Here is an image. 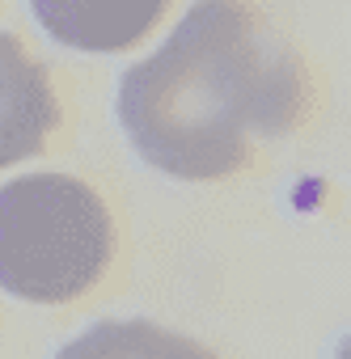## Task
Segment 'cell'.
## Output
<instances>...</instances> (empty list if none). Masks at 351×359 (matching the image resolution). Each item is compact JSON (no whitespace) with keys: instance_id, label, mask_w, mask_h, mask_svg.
<instances>
[{"instance_id":"obj_1","label":"cell","mask_w":351,"mask_h":359,"mask_svg":"<svg viewBox=\"0 0 351 359\" xmlns=\"http://www.w3.org/2000/svg\"><path fill=\"white\" fill-rule=\"evenodd\" d=\"M309 110L300 51L254 0H195L173 34L119 81L131 148L183 182L241 173Z\"/></svg>"},{"instance_id":"obj_2","label":"cell","mask_w":351,"mask_h":359,"mask_svg":"<svg viewBox=\"0 0 351 359\" xmlns=\"http://www.w3.org/2000/svg\"><path fill=\"white\" fill-rule=\"evenodd\" d=\"M114 262V216L72 173L0 187V287L26 304H72Z\"/></svg>"},{"instance_id":"obj_3","label":"cell","mask_w":351,"mask_h":359,"mask_svg":"<svg viewBox=\"0 0 351 359\" xmlns=\"http://www.w3.org/2000/svg\"><path fill=\"white\" fill-rule=\"evenodd\" d=\"M60 127V93L43 60L18 34H0V169L47 148Z\"/></svg>"},{"instance_id":"obj_4","label":"cell","mask_w":351,"mask_h":359,"mask_svg":"<svg viewBox=\"0 0 351 359\" xmlns=\"http://www.w3.org/2000/svg\"><path fill=\"white\" fill-rule=\"evenodd\" d=\"M30 9L55 43L72 51L114 55L131 51L157 30L169 0H30Z\"/></svg>"},{"instance_id":"obj_5","label":"cell","mask_w":351,"mask_h":359,"mask_svg":"<svg viewBox=\"0 0 351 359\" xmlns=\"http://www.w3.org/2000/svg\"><path fill=\"white\" fill-rule=\"evenodd\" d=\"M55 359H216L187 334L157 321H98L77 334Z\"/></svg>"}]
</instances>
